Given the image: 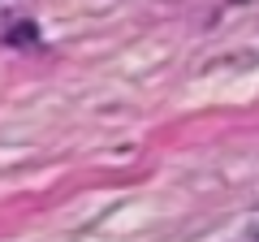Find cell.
<instances>
[{"instance_id":"6da1fadb","label":"cell","mask_w":259,"mask_h":242,"mask_svg":"<svg viewBox=\"0 0 259 242\" xmlns=\"http://www.w3.org/2000/svg\"><path fill=\"white\" fill-rule=\"evenodd\" d=\"M238 242H259V212H250V221H246V229L238 233Z\"/></svg>"}]
</instances>
